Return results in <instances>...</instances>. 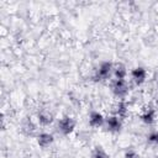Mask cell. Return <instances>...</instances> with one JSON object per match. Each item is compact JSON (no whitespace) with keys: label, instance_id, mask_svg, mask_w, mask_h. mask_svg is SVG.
Returning a JSON list of instances; mask_svg holds the SVG:
<instances>
[{"label":"cell","instance_id":"1","mask_svg":"<svg viewBox=\"0 0 158 158\" xmlns=\"http://www.w3.org/2000/svg\"><path fill=\"white\" fill-rule=\"evenodd\" d=\"M114 67H115L114 63L110 60L101 62L93 74V80L94 81H105V80L110 79V77L114 74Z\"/></svg>","mask_w":158,"mask_h":158},{"label":"cell","instance_id":"2","mask_svg":"<svg viewBox=\"0 0 158 158\" xmlns=\"http://www.w3.org/2000/svg\"><path fill=\"white\" fill-rule=\"evenodd\" d=\"M110 89H111V93L114 94V96L120 99V100H123L130 93V85L126 81V79H114V80H111Z\"/></svg>","mask_w":158,"mask_h":158},{"label":"cell","instance_id":"3","mask_svg":"<svg viewBox=\"0 0 158 158\" xmlns=\"http://www.w3.org/2000/svg\"><path fill=\"white\" fill-rule=\"evenodd\" d=\"M75 125H77L75 120L72 116L65 115V116H63V117H60L58 120V122H57V131L62 136H69L74 131Z\"/></svg>","mask_w":158,"mask_h":158},{"label":"cell","instance_id":"4","mask_svg":"<svg viewBox=\"0 0 158 158\" xmlns=\"http://www.w3.org/2000/svg\"><path fill=\"white\" fill-rule=\"evenodd\" d=\"M104 127L106 131H109L111 133H118L122 128V120L116 115L107 116V117H105Z\"/></svg>","mask_w":158,"mask_h":158},{"label":"cell","instance_id":"5","mask_svg":"<svg viewBox=\"0 0 158 158\" xmlns=\"http://www.w3.org/2000/svg\"><path fill=\"white\" fill-rule=\"evenodd\" d=\"M131 79H132V81L137 86L142 85L146 81V79H147V70H146V68H143V67H135L131 70Z\"/></svg>","mask_w":158,"mask_h":158},{"label":"cell","instance_id":"6","mask_svg":"<svg viewBox=\"0 0 158 158\" xmlns=\"http://www.w3.org/2000/svg\"><path fill=\"white\" fill-rule=\"evenodd\" d=\"M36 118H37V122L41 125V126H49L53 121H54V116L53 114L47 110V109H41L38 110V112L36 114Z\"/></svg>","mask_w":158,"mask_h":158},{"label":"cell","instance_id":"7","mask_svg":"<svg viewBox=\"0 0 158 158\" xmlns=\"http://www.w3.org/2000/svg\"><path fill=\"white\" fill-rule=\"evenodd\" d=\"M36 142H37L38 147L44 149V148L49 147L54 142V137L49 132H40V133L36 135Z\"/></svg>","mask_w":158,"mask_h":158},{"label":"cell","instance_id":"8","mask_svg":"<svg viewBox=\"0 0 158 158\" xmlns=\"http://www.w3.org/2000/svg\"><path fill=\"white\" fill-rule=\"evenodd\" d=\"M104 123H105V117L101 112H99L96 110H93L89 114V126L90 127L99 128V127L104 126Z\"/></svg>","mask_w":158,"mask_h":158},{"label":"cell","instance_id":"9","mask_svg":"<svg viewBox=\"0 0 158 158\" xmlns=\"http://www.w3.org/2000/svg\"><path fill=\"white\" fill-rule=\"evenodd\" d=\"M36 130H37V126L31 118L26 117L21 122V131H22V133L25 136H33L36 133Z\"/></svg>","mask_w":158,"mask_h":158},{"label":"cell","instance_id":"10","mask_svg":"<svg viewBox=\"0 0 158 158\" xmlns=\"http://www.w3.org/2000/svg\"><path fill=\"white\" fill-rule=\"evenodd\" d=\"M139 118L142 122H144L146 125H152L156 120V110L152 107V106H148L141 115H139Z\"/></svg>","mask_w":158,"mask_h":158},{"label":"cell","instance_id":"11","mask_svg":"<svg viewBox=\"0 0 158 158\" xmlns=\"http://www.w3.org/2000/svg\"><path fill=\"white\" fill-rule=\"evenodd\" d=\"M128 114V105L125 100H118L117 104L115 105V111H114V115L118 116L121 120L125 118Z\"/></svg>","mask_w":158,"mask_h":158},{"label":"cell","instance_id":"12","mask_svg":"<svg viewBox=\"0 0 158 158\" xmlns=\"http://www.w3.org/2000/svg\"><path fill=\"white\" fill-rule=\"evenodd\" d=\"M114 77L115 79H126L127 77V68L122 63H117L114 67Z\"/></svg>","mask_w":158,"mask_h":158},{"label":"cell","instance_id":"13","mask_svg":"<svg viewBox=\"0 0 158 158\" xmlns=\"http://www.w3.org/2000/svg\"><path fill=\"white\" fill-rule=\"evenodd\" d=\"M91 158H110V156L101 146H95L91 152Z\"/></svg>","mask_w":158,"mask_h":158},{"label":"cell","instance_id":"14","mask_svg":"<svg viewBox=\"0 0 158 158\" xmlns=\"http://www.w3.org/2000/svg\"><path fill=\"white\" fill-rule=\"evenodd\" d=\"M125 158H141V156L133 147H128L125 151Z\"/></svg>","mask_w":158,"mask_h":158},{"label":"cell","instance_id":"15","mask_svg":"<svg viewBox=\"0 0 158 158\" xmlns=\"http://www.w3.org/2000/svg\"><path fill=\"white\" fill-rule=\"evenodd\" d=\"M147 138H148V142H151V143L158 146V131H154V132L149 133Z\"/></svg>","mask_w":158,"mask_h":158},{"label":"cell","instance_id":"16","mask_svg":"<svg viewBox=\"0 0 158 158\" xmlns=\"http://www.w3.org/2000/svg\"><path fill=\"white\" fill-rule=\"evenodd\" d=\"M157 89H158V79H157Z\"/></svg>","mask_w":158,"mask_h":158}]
</instances>
